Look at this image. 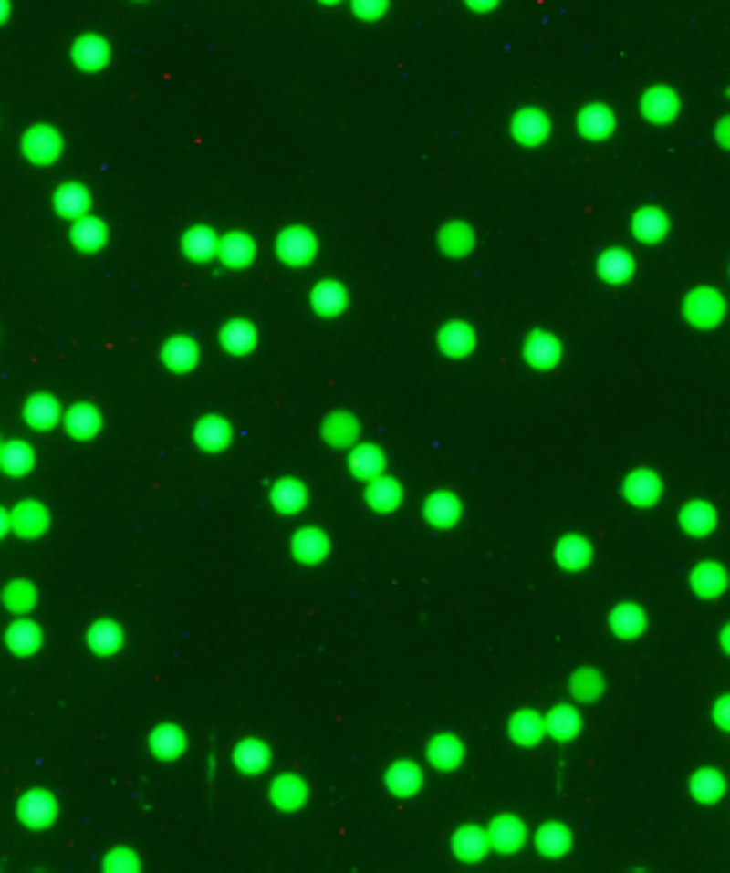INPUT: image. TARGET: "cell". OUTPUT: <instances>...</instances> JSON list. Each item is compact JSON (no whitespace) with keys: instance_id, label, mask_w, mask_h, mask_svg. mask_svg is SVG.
Masks as SVG:
<instances>
[{"instance_id":"cell-1","label":"cell","mask_w":730,"mask_h":873,"mask_svg":"<svg viewBox=\"0 0 730 873\" xmlns=\"http://www.w3.org/2000/svg\"><path fill=\"white\" fill-rule=\"evenodd\" d=\"M55 816V800L46 791H31L27 797H22V806H18V818L27 822L31 827H43L49 825Z\"/></svg>"},{"instance_id":"cell-2","label":"cell","mask_w":730,"mask_h":873,"mask_svg":"<svg viewBox=\"0 0 730 873\" xmlns=\"http://www.w3.org/2000/svg\"><path fill=\"white\" fill-rule=\"evenodd\" d=\"M58 147H61L58 134H55L52 129H46V125H36V129L25 134V152L34 161H52L55 156H58Z\"/></svg>"},{"instance_id":"cell-3","label":"cell","mask_w":730,"mask_h":873,"mask_svg":"<svg viewBox=\"0 0 730 873\" xmlns=\"http://www.w3.org/2000/svg\"><path fill=\"white\" fill-rule=\"evenodd\" d=\"M280 256L292 262V265H301V262H308L314 256V238L305 232V229H289L280 234V244H277Z\"/></svg>"},{"instance_id":"cell-4","label":"cell","mask_w":730,"mask_h":873,"mask_svg":"<svg viewBox=\"0 0 730 873\" xmlns=\"http://www.w3.org/2000/svg\"><path fill=\"white\" fill-rule=\"evenodd\" d=\"M216 250H219V256L225 259V265H232V268L250 265V259H253V241L246 238V234H225Z\"/></svg>"},{"instance_id":"cell-5","label":"cell","mask_w":730,"mask_h":873,"mask_svg":"<svg viewBox=\"0 0 730 873\" xmlns=\"http://www.w3.org/2000/svg\"><path fill=\"white\" fill-rule=\"evenodd\" d=\"M195 359H198V348L189 338H173L164 344V362H168L171 369L186 371L195 366Z\"/></svg>"},{"instance_id":"cell-6","label":"cell","mask_w":730,"mask_h":873,"mask_svg":"<svg viewBox=\"0 0 730 873\" xmlns=\"http://www.w3.org/2000/svg\"><path fill=\"white\" fill-rule=\"evenodd\" d=\"M515 134L524 143H538L545 138V131H548V122H545V116L542 113H536V110H524V113H517L515 116Z\"/></svg>"},{"instance_id":"cell-7","label":"cell","mask_w":730,"mask_h":873,"mask_svg":"<svg viewBox=\"0 0 730 873\" xmlns=\"http://www.w3.org/2000/svg\"><path fill=\"white\" fill-rule=\"evenodd\" d=\"M73 58H77V65L95 70L107 61V43L98 37H82L77 47H73Z\"/></svg>"},{"instance_id":"cell-8","label":"cell","mask_w":730,"mask_h":873,"mask_svg":"<svg viewBox=\"0 0 730 873\" xmlns=\"http://www.w3.org/2000/svg\"><path fill=\"white\" fill-rule=\"evenodd\" d=\"M31 460H34V453L22 442H13L0 451V466H4L9 475H22V472H27L31 469Z\"/></svg>"},{"instance_id":"cell-9","label":"cell","mask_w":730,"mask_h":873,"mask_svg":"<svg viewBox=\"0 0 730 873\" xmlns=\"http://www.w3.org/2000/svg\"><path fill=\"white\" fill-rule=\"evenodd\" d=\"M195 442L204 444V448H210V451L223 448V444L228 442V423L219 421V417H204L195 430Z\"/></svg>"},{"instance_id":"cell-10","label":"cell","mask_w":730,"mask_h":873,"mask_svg":"<svg viewBox=\"0 0 730 873\" xmlns=\"http://www.w3.org/2000/svg\"><path fill=\"white\" fill-rule=\"evenodd\" d=\"M292 551L298 554L301 560L305 563H314V560H319L326 554V539H323V533H317V530H301L298 535H296V542H292Z\"/></svg>"},{"instance_id":"cell-11","label":"cell","mask_w":730,"mask_h":873,"mask_svg":"<svg viewBox=\"0 0 730 873\" xmlns=\"http://www.w3.org/2000/svg\"><path fill=\"white\" fill-rule=\"evenodd\" d=\"M13 526L22 535H36L46 526V512L36 503H27V505H18V512L13 517Z\"/></svg>"},{"instance_id":"cell-12","label":"cell","mask_w":730,"mask_h":873,"mask_svg":"<svg viewBox=\"0 0 730 873\" xmlns=\"http://www.w3.org/2000/svg\"><path fill=\"white\" fill-rule=\"evenodd\" d=\"M150 743H152V749L159 758H177V754L182 752V745H186V740H182V733L177 731V727H159Z\"/></svg>"},{"instance_id":"cell-13","label":"cell","mask_w":730,"mask_h":873,"mask_svg":"<svg viewBox=\"0 0 730 873\" xmlns=\"http://www.w3.org/2000/svg\"><path fill=\"white\" fill-rule=\"evenodd\" d=\"M100 426V417L91 405H77L73 411L68 414V430L73 435H79V439H89L91 432H95Z\"/></svg>"},{"instance_id":"cell-14","label":"cell","mask_w":730,"mask_h":873,"mask_svg":"<svg viewBox=\"0 0 730 873\" xmlns=\"http://www.w3.org/2000/svg\"><path fill=\"white\" fill-rule=\"evenodd\" d=\"M55 207H58L64 216H73V220H79V213L89 207V195L82 192L79 186H61L58 195H55Z\"/></svg>"},{"instance_id":"cell-15","label":"cell","mask_w":730,"mask_h":873,"mask_svg":"<svg viewBox=\"0 0 730 873\" xmlns=\"http://www.w3.org/2000/svg\"><path fill=\"white\" fill-rule=\"evenodd\" d=\"M25 417L43 430V426H52L55 421H58V405H55V399H49V396H34L25 408Z\"/></svg>"},{"instance_id":"cell-16","label":"cell","mask_w":730,"mask_h":873,"mask_svg":"<svg viewBox=\"0 0 730 873\" xmlns=\"http://www.w3.org/2000/svg\"><path fill=\"white\" fill-rule=\"evenodd\" d=\"M454 846L460 858H478V855L487 849V837H484L478 827H463V831L454 837Z\"/></svg>"},{"instance_id":"cell-17","label":"cell","mask_w":730,"mask_h":873,"mask_svg":"<svg viewBox=\"0 0 730 873\" xmlns=\"http://www.w3.org/2000/svg\"><path fill=\"white\" fill-rule=\"evenodd\" d=\"M104 234H107L104 225H100L98 220H77V225H73V244L82 250L100 247V244H104Z\"/></svg>"},{"instance_id":"cell-18","label":"cell","mask_w":730,"mask_h":873,"mask_svg":"<svg viewBox=\"0 0 730 873\" xmlns=\"http://www.w3.org/2000/svg\"><path fill=\"white\" fill-rule=\"evenodd\" d=\"M520 837H524V831H520V825L515 822V818H496L490 827V840H496L499 849H506V852L517 849Z\"/></svg>"},{"instance_id":"cell-19","label":"cell","mask_w":730,"mask_h":873,"mask_svg":"<svg viewBox=\"0 0 730 873\" xmlns=\"http://www.w3.org/2000/svg\"><path fill=\"white\" fill-rule=\"evenodd\" d=\"M670 95L666 88H657V92H648V98L642 101V110H645V116L648 120H654V122H666V120H673V113H675V98H670V104L663 101V98Z\"/></svg>"},{"instance_id":"cell-20","label":"cell","mask_w":730,"mask_h":873,"mask_svg":"<svg viewBox=\"0 0 730 873\" xmlns=\"http://www.w3.org/2000/svg\"><path fill=\"white\" fill-rule=\"evenodd\" d=\"M6 642L13 645V649L18 651V654H27V651H34L36 649V642H40V633H36V627L34 624H13L9 627V633H6Z\"/></svg>"},{"instance_id":"cell-21","label":"cell","mask_w":730,"mask_h":873,"mask_svg":"<svg viewBox=\"0 0 730 873\" xmlns=\"http://www.w3.org/2000/svg\"><path fill=\"white\" fill-rule=\"evenodd\" d=\"M89 642H91V649H95V651H104V654H107V651H113L119 642H122V633H119V627H116V624L100 621V624L91 627Z\"/></svg>"},{"instance_id":"cell-22","label":"cell","mask_w":730,"mask_h":873,"mask_svg":"<svg viewBox=\"0 0 730 873\" xmlns=\"http://www.w3.org/2000/svg\"><path fill=\"white\" fill-rule=\"evenodd\" d=\"M390 788L399 791V795H408V791H414L420 785V770L411 767V764H396V767L390 770Z\"/></svg>"},{"instance_id":"cell-23","label":"cell","mask_w":730,"mask_h":873,"mask_svg":"<svg viewBox=\"0 0 730 873\" xmlns=\"http://www.w3.org/2000/svg\"><path fill=\"white\" fill-rule=\"evenodd\" d=\"M223 341L228 350H250L253 348V326L244 323V320H235L225 326L223 332Z\"/></svg>"},{"instance_id":"cell-24","label":"cell","mask_w":730,"mask_h":873,"mask_svg":"<svg viewBox=\"0 0 730 873\" xmlns=\"http://www.w3.org/2000/svg\"><path fill=\"white\" fill-rule=\"evenodd\" d=\"M237 767L241 770H259V767H265V761H268V749L265 745H259V743H244V745H237Z\"/></svg>"},{"instance_id":"cell-25","label":"cell","mask_w":730,"mask_h":873,"mask_svg":"<svg viewBox=\"0 0 730 873\" xmlns=\"http://www.w3.org/2000/svg\"><path fill=\"white\" fill-rule=\"evenodd\" d=\"M274 503H277L283 512H296V508L305 503V490L296 481H283V484L274 487Z\"/></svg>"},{"instance_id":"cell-26","label":"cell","mask_w":730,"mask_h":873,"mask_svg":"<svg viewBox=\"0 0 730 873\" xmlns=\"http://www.w3.org/2000/svg\"><path fill=\"white\" fill-rule=\"evenodd\" d=\"M219 247V241L210 234L207 229H192L189 234H186V250H189V256H195V259H204V256H210Z\"/></svg>"},{"instance_id":"cell-27","label":"cell","mask_w":730,"mask_h":873,"mask_svg":"<svg viewBox=\"0 0 730 873\" xmlns=\"http://www.w3.org/2000/svg\"><path fill=\"white\" fill-rule=\"evenodd\" d=\"M314 305L323 314H335L338 307H344V289L338 284H323L319 289H314Z\"/></svg>"},{"instance_id":"cell-28","label":"cell","mask_w":730,"mask_h":873,"mask_svg":"<svg viewBox=\"0 0 730 873\" xmlns=\"http://www.w3.org/2000/svg\"><path fill=\"white\" fill-rule=\"evenodd\" d=\"M663 213H657V211H642L636 216V223H633V229H636V234H642L645 241H654V238H661L663 234Z\"/></svg>"},{"instance_id":"cell-29","label":"cell","mask_w":730,"mask_h":873,"mask_svg":"<svg viewBox=\"0 0 730 873\" xmlns=\"http://www.w3.org/2000/svg\"><path fill=\"white\" fill-rule=\"evenodd\" d=\"M527 357L533 362H538L542 369H548V362H554V357H557V344L551 338H542V335H538V338L533 335L529 344H527Z\"/></svg>"},{"instance_id":"cell-30","label":"cell","mask_w":730,"mask_h":873,"mask_svg":"<svg viewBox=\"0 0 730 873\" xmlns=\"http://www.w3.org/2000/svg\"><path fill=\"white\" fill-rule=\"evenodd\" d=\"M581 131H588V134L611 131V113H606L602 107H590V110H584L581 113Z\"/></svg>"},{"instance_id":"cell-31","label":"cell","mask_w":730,"mask_h":873,"mask_svg":"<svg viewBox=\"0 0 730 873\" xmlns=\"http://www.w3.org/2000/svg\"><path fill=\"white\" fill-rule=\"evenodd\" d=\"M566 843H569V837H566L560 825H545V831L538 834V846L545 849V855H560Z\"/></svg>"},{"instance_id":"cell-32","label":"cell","mask_w":730,"mask_h":873,"mask_svg":"<svg viewBox=\"0 0 730 873\" xmlns=\"http://www.w3.org/2000/svg\"><path fill=\"white\" fill-rule=\"evenodd\" d=\"M435 764H442V767H454L456 761H460V745H456L451 736H442V740L433 743V754H429Z\"/></svg>"},{"instance_id":"cell-33","label":"cell","mask_w":730,"mask_h":873,"mask_svg":"<svg viewBox=\"0 0 730 873\" xmlns=\"http://www.w3.org/2000/svg\"><path fill=\"white\" fill-rule=\"evenodd\" d=\"M369 499H371V503L378 505V508H383V512H387V508L396 505L399 487L392 484V481H390V484H387V481H381V484H374V487L369 490Z\"/></svg>"},{"instance_id":"cell-34","label":"cell","mask_w":730,"mask_h":873,"mask_svg":"<svg viewBox=\"0 0 730 873\" xmlns=\"http://www.w3.org/2000/svg\"><path fill=\"white\" fill-rule=\"evenodd\" d=\"M557 557H563V563H569V566L588 563V545L579 539H566L560 548H557Z\"/></svg>"},{"instance_id":"cell-35","label":"cell","mask_w":730,"mask_h":873,"mask_svg":"<svg viewBox=\"0 0 730 873\" xmlns=\"http://www.w3.org/2000/svg\"><path fill=\"white\" fill-rule=\"evenodd\" d=\"M356 13L365 16V19H374V16L383 13V6H387V0H353Z\"/></svg>"},{"instance_id":"cell-36","label":"cell","mask_w":730,"mask_h":873,"mask_svg":"<svg viewBox=\"0 0 730 873\" xmlns=\"http://www.w3.org/2000/svg\"><path fill=\"white\" fill-rule=\"evenodd\" d=\"M469 4H472V6H478V10H484V6H493V4H496V0H469Z\"/></svg>"},{"instance_id":"cell-37","label":"cell","mask_w":730,"mask_h":873,"mask_svg":"<svg viewBox=\"0 0 730 873\" xmlns=\"http://www.w3.org/2000/svg\"><path fill=\"white\" fill-rule=\"evenodd\" d=\"M6 526H9V521H6V514H4V508H0V535L6 533Z\"/></svg>"},{"instance_id":"cell-38","label":"cell","mask_w":730,"mask_h":873,"mask_svg":"<svg viewBox=\"0 0 730 873\" xmlns=\"http://www.w3.org/2000/svg\"><path fill=\"white\" fill-rule=\"evenodd\" d=\"M4 16H6V0H0V22H4Z\"/></svg>"},{"instance_id":"cell-39","label":"cell","mask_w":730,"mask_h":873,"mask_svg":"<svg viewBox=\"0 0 730 873\" xmlns=\"http://www.w3.org/2000/svg\"><path fill=\"white\" fill-rule=\"evenodd\" d=\"M725 649L730 651V627H727V630H725Z\"/></svg>"},{"instance_id":"cell-40","label":"cell","mask_w":730,"mask_h":873,"mask_svg":"<svg viewBox=\"0 0 730 873\" xmlns=\"http://www.w3.org/2000/svg\"><path fill=\"white\" fill-rule=\"evenodd\" d=\"M326 4H335V0H326Z\"/></svg>"}]
</instances>
